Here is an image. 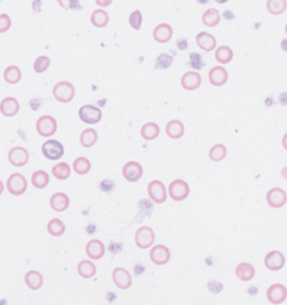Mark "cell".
<instances>
[{
  "instance_id": "obj_1",
  "label": "cell",
  "mask_w": 287,
  "mask_h": 305,
  "mask_svg": "<svg viewBox=\"0 0 287 305\" xmlns=\"http://www.w3.org/2000/svg\"><path fill=\"white\" fill-rule=\"evenodd\" d=\"M54 98L61 104H69L75 97V86L69 81H59L53 87Z\"/></svg>"
},
{
  "instance_id": "obj_2",
  "label": "cell",
  "mask_w": 287,
  "mask_h": 305,
  "mask_svg": "<svg viewBox=\"0 0 287 305\" xmlns=\"http://www.w3.org/2000/svg\"><path fill=\"white\" fill-rule=\"evenodd\" d=\"M35 128H37V132L39 133V136L50 139V137L54 136V135L57 133V129H58L57 120L50 115L41 116V117L37 120Z\"/></svg>"
},
{
  "instance_id": "obj_3",
  "label": "cell",
  "mask_w": 287,
  "mask_h": 305,
  "mask_svg": "<svg viewBox=\"0 0 287 305\" xmlns=\"http://www.w3.org/2000/svg\"><path fill=\"white\" fill-rule=\"evenodd\" d=\"M189 194H191L189 184L183 179H176L169 184L168 195L169 198L175 200V202H183V200L188 198Z\"/></svg>"
},
{
  "instance_id": "obj_4",
  "label": "cell",
  "mask_w": 287,
  "mask_h": 305,
  "mask_svg": "<svg viewBox=\"0 0 287 305\" xmlns=\"http://www.w3.org/2000/svg\"><path fill=\"white\" fill-rule=\"evenodd\" d=\"M42 153L47 160L58 161L61 160L65 155V147L61 141L58 140H46L42 145Z\"/></svg>"
},
{
  "instance_id": "obj_5",
  "label": "cell",
  "mask_w": 287,
  "mask_h": 305,
  "mask_svg": "<svg viewBox=\"0 0 287 305\" xmlns=\"http://www.w3.org/2000/svg\"><path fill=\"white\" fill-rule=\"evenodd\" d=\"M78 116L81 121L85 123V124L94 125L98 124L101 119H102V111L95 105L87 104V105H83V107L79 108Z\"/></svg>"
},
{
  "instance_id": "obj_6",
  "label": "cell",
  "mask_w": 287,
  "mask_h": 305,
  "mask_svg": "<svg viewBox=\"0 0 287 305\" xmlns=\"http://www.w3.org/2000/svg\"><path fill=\"white\" fill-rule=\"evenodd\" d=\"M156 239V234L153 231L152 227L149 226H141L137 229L134 235V241L137 248L139 249H149L152 248L153 243Z\"/></svg>"
},
{
  "instance_id": "obj_7",
  "label": "cell",
  "mask_w": 287,
  "mask_h": 305,
  "mask_svg": "<svg viewBox=\"0 0 287 305\" xmlns=\"http://www.w3.org/2000/svg\"><path fill=\"white\" fill-rule=\"evenodd\" d=\"M27 179H26L22 173H13L11 176L7 179V190L14 196H19L23 195L27 191Z\"/></svg>"
},
{
  "instance_id": "obj_8",
  "label": "cell",
  "mask_w": 287,
  "mask_h": 305,
  "mask_svg": "<svg viewBox=\"0 0 287 305\" xmlns=\"http://www.w3.org/2000/svg\"><path fill=\"white\" fill-rule=\"evenodd\" d=\"M148 195L152 202L163 205L168 198V191L161 180H152L148 184Z\"/></svg>"
},
{
  "instance_id": "obj_9",
  "label": "cell",
  "mask_w": 287,
  "mask_h": 305,
  "mask_svg": "<svg viewBox=\"0 0 287 305\" xmlns=\"http://www.w3.org/2000/svg\"><path fill=\"white\" fill-rule=\"evenodd\" d=\"M267 301L270 304H283L287 298V288L283 284H272L267 288Z\"/></svg>"
},
{
  "instance_id": "obj_10",
  "label": "cell",
  "mask_w": 287,
  "mask_h": 305,
  "mask_svg": "<svg viewBox=\"0 0 287 305\" xmlns=\"http://www.w3.org/2000/svg\"><path fill=\"white\" fill-rule=\"evenodd\" d=\"M266 202L272 209H280L287 203V192L280 187H274L267 191Z\"/></svg>"
},
{
  "instance_id": "obj_11",
  "label": "cell",
  "mask_w": 287,
  "mask_h": 305,
  "mask_svg": "<svg viewBox=\"0 0 287 305\" xmlns=\"http://www.w3.org/2000/svg\"><path fill=\"white\" fill-rule=\"evenodd\" d=\"M144 168L138 161H127L122 167V176L129 183H137L142 177Z\"/></svg>"
},
{
  "instance_id": "obj_12",
  "label": "cell",
  "mask_w": 287,
  "mask_h": 305,
  "mask_svg": "<svg viewBox=\"0 0 287 305\" xmlns=\"http://www.w3.org/2000/svg\"><path fill=\"white\" fill-rule=\"evenodd\" d=\"M149 257H151V261L153 264L163 266L171 261V250L165 245H155L151 248Z\"/></svg>"
},
{
  "instance_id": "obj_13",
  "label": "cell",
  "mask_w": 287,
  "mask_h": 305,
  "mask_svg": "<svg viewBox=\"0 0 287 305\" xmlns=\"http://www.w3.org/2000/svg\"><path fill=\"white\" fill-rule=\"evenodd\" d=\"M30 160L29 151L23 147H14L9 151V161L14 167H25Z\"/></svg>"
},
{
  "instance_id": "obj_14",
  "label": "cell",
  "mask_w": 287,
  "mask_h": 305,
  "mask_svg": "<svg viewBox=\"0 0 287 305\" xmlns=\"http://www.w3.org/2000/svg\"><path fill=\"white\" fill-rule=\"evenodd\" d=\"M286 264V257L279 250H272L264 257V266L271 272H278Z\"/></svg>"
},
{
  "instance_id": "obj_15",
  "label": "cell",
  "mask_w": 287,
  "mask_h": 305,
  "mask_svg": "<svg viewBox=\"0 0 287 305\" xmlns=\"http://www.w3.org/2000/svg\"><path fill=\"white\" fill-rule=\"evenodd\" d=\"M111 278H113L115 286L118 289H122V290L130 288L131 282H133L130 273L123 268H115L111 273Z\"/></svg>"
},
{
  "instance_id": "obj_16",
  "label": "cell",
  "mask_w": 287,
  "mask_h": 305,
  "mask_svg": "<svg viewBox=\"0 0 287 305\" xmlns=\"http://www.w3.org/2000/svg\"><path fill=\"white\" fill-rule=\"evenodd\" d=\"M86 256L93 261L101 260L105 256V245L102 241L99 239H90L86 243V248H85Z\"/></svg>"
},
{
  "instance_id": "obj_17",
  "label": "cell",
  "mask_w": 287,
  "mask_h": 305,
  "mask_svg": "<svg viewBox=\"0 0 287 305\" xmlns=\"http://www.w3.org/2000/svg\"><path fill=\"white\" fill-rule=\"evenodd\" d=\"M208 79L213 86H224L228 81V71L223 66H213L208 73Z\"/></svg>"
},
{
  "instance_id": "obj_18",
  "label": "cell",
  "mask_w": 287,
  "mask_h": 305,
  "mask_svg": "<svg viewBox=\"0 0 287 305\" xmlns=\"http://www.w3.org/2000/svg\"><path fill=\"white\" fill-rule=\"evenodd\" d=\"M181 86L184 90L193 91L199 89L201 85V75L197 71H187L181 77Z\"/></svg>"
},
{
  "instance_id": "obj_19",
  "label": "cell",
  "mask_w": 287,
  "mask_h": 305,
  "mask_svg": "<svg viewBox=\"0 0 287 305\" xmlns=\"http://www.w3.org/2000/svg\"><path fill=\"white\" fill-rule=\"evenodd\" d=\"M21 105L15 97H6L0 101V113L5 117H14L19 113Z\"/></svg>"
},
{
  "instance_id": "obj_20",
  "label": "cell",
  "mask_w": 287,
  "mask_h": 305,
  "mask_svg": "<svg viewBox=\"0 0 287 305\" xmlns=\"http://www.w3.org/2000/svg\"><path fill=\"white\" fill-rule=\"evenodd\" d=\"M173 37L172 26L168 23H160L153 30V39L157 43H168Z\"/></svg>"
},
{
  "instance_id": "obj_21",
  "label": "cell",
  "mask_w": 287,
  "mask_h": 305,
  "mask_svg": "<svg viewBox=\"0 0 287 305\" xmlns=\"http://www.w3.org/2000/svg\"><path fill=\"white\" fill-rule=\"evenodd\" d=\"M70 198L69 195L65 192H55L50 198V207L57 213H63L69 209Z\"/></svg>"
},
{
  "instance_id": "obj_22",
  "label": "cell",
  "mask_w": 287,
  "mask_h": 305,
  "mask_svg": "<svg viewBox=\"0 0 287 305\" xmlns=\"http://www.w3.org/2000/svg\"><path fill=\"white\" fill-rule=\"evenodd\" d=\"M196 45L203 51H212V50H216L218 43H216V38L213 37L212 34L201 31L196 35Z\"/></svg>"
},
{
  "instance_id": "obj_23",
  "label": "cell",
  "mask_w": 287,
  "mask_h": 305,
  "mask_svg": "<svg viewBox=\"0 0 287 305\" xmlns=\"http://www.w3.org/2000/svg\"><path fill=\"white\" fill-rule=\"evenodd\" d=\"M185 127L183 124V121L180 120H171L167 127H165V133L169 139L172 140H179L181 137L184 136Z\"/></svg>"
},
{
  "instance_id": "obj_24",
  "label": "cell",
  "mask_w": 287,
  "mask_h": 305,
  "mask_svg": "<svg viewBox=\"0 0 287 305\" xmlns=\"http://www.w3.org/2000/svg\"><path fill=\"white\" fill-rule=\"evenodd\" d=\"M255 274H256V270H255L254 265L250 264V262H242L235 268V276L244 282L254 280Z\"/></svg>"
},
{
  "instance_id": "obj_25",
  "label": "cell",
  "mask_w": 287,
  "mask_h": 305,
  "mask_svg": "<svg viewBox=\"0 0 287 305\" xmlns=\"http://www.w3.org/2000/svg\"><path fill=\"white\" fill-rule=\"evenodd\" d=\"M25 282L31 290H38L43 286V276L38 270H30L26 273Z\"/></svg>"
},
{
  "instance_id": "obj_26",
  "label": "cell",
  "mask_w": 287,
  "mask_h": 305,
  "mask_svg": "<svg viewBox=\"0 0 287 305\" xmlns=\"http://www.w3.org/2000/svg\"><path fill=\"white\" fill-rule=\"evenodd\" d=\"M222 21V15L216 9H208L201 15V22L207 27H216Z\"/></svg>"
},
{
  "instance_id": "obj_27",
  "label": "cell",
  "mask_w": 287,
  "mask_h": 305,
  "mask_svg": "<svg viewBox=\"0 0 287 305\" xmlns=\"http://www.w3.org/2000/svg\"><path fill=\"white\" fill-rule=\"evenodd\" d=\"M139 133H141V137H142L144 140L152 141L155 139H157L159 135H160V127L156 123H147V124H144L141 127Z\"/></svg>"
},
{
  "instance_id": "obj_28",
  "label": "cell",
  "mask_w": 287,
  "mask_h": 305,
  "mask_svg": "<svg viewBox=\"0 0 287 305\" xmlns=\"http://www.w3.org/2000/svg\"><path fill=\"white\" fill-rule=\"evenodd\" d=\"M78 274L82 278H93L95 276V273H97V266L94 265L93 260H83L81 261L78 264Z\"/></svg>"
},
{
  "instance_id": "obj_29",
  "label": "cell",
  "mask_w": 287,
  "mask_h": 305,
  "mask_svg": "<svg viewBox=\"0 0 287 305\" xmlns=\"http://www.w3.org/2000/svg\"><path fill=\"white\" fill-rule=\"evenodd\" d=\"M109 14L105 11L103 9H98L93 11L90 17V22L91 25L97 27V29H103V27H106L107 23H109Z\"/></svg>"
},
{
  "instance_id": "obj_30",
  "label": "cell",
  "mask_w": 287,
  "mask_h": 305,
  "mask_svg": "<svg viewBox=\"0 0 287 305\" xmlns=\"http://www.w3.org/2000/svg\"><path fill=\"white\" fill-rule=\"evenodd\" d=\"M232 58H234V51H232L230 46H220V47L215 50V59H216L220 65L230 63L231 61H232Z\"/></svg>"
},
{
  "instance_id": "obj_31",
  "label": "cell",
  "mask_w": 287,
  "mask_h": 305,
  "mask_svg": "<svg viewBox=\"0 0 287 305\" xmlns=\"http://www.w3.org/2000/svg\"><path fill=\"white\" fill-rule=\"evenodd\" d=\"M97 140H98V133L93 128L85 129L79 136V141L83 148H91L97 143Z\"/></svg>"
},
{
  "instance_id": "obj_32",
  "label": "cell",
  "mask_w": 287,
  "mask_h": 305,
  "mask_svg": "<svg viewBox=\"0 0 287 305\" xmlns=\"http://www.w3.org/2000/svg\"><path fill=\"white\" fill-rule=\"evenodd\" d=\"M31 183H33V186L38 190H43L46 187L49 186L50 183V176L49 173L46 172V171H35L33 173V176H31Z\"/></svg>"
},
{
  "instance_id": "obj_33",
  "label": "cell",
  "mask_w": 287,
  "mask_h": 305,
  "mask_svg": "<svg viewBox=\"0 0 287 305\" xmlns=\"http://www.w3.org/2000/svg\"><path fill=\"white\" fill-rule=\"evenodd\" d=\"M3 77H5L6 82L10 83V85H17L18 82H21L22 70L15 65H11V66L6 67Z\"/></svg>"
},
{
  "instance_id": "obj_34",
  "label": "cell",
  "mask_w": 287,
  "mask_h": 305,
  "mask_svg": "<svg viewBox=\"0 0 287 305\" xmlns=\"http://www.w3.org/2000/svg\"><path fill=\"white\" fill-rule=\"evenodd\" d=\"M51 172H53L54 177L58 179V180H66L71 175V167L67 163H65V161H61V163L54 165Z\"/></svg>"
},
{
  "instance_id": "obj_35",
  "label": "cell",
  "mask_w": 287,
  "mask_h": 305,
  "mask_svg": "<svg viewBox=\"0 0 287 305\" xmlns=\"http://www.w3.org/2000/svg\"><path fill=\"white\" fill-rule=\"evenodd\" d=\"M266 9L271 15H282L287 9V0H267Z\"/></svg>"
},
{
  "instance_id": "obj_36",
  "label": "cell",
  "mask_w": 287,
  "mask_h": 305,
  "mask_svg": "<svg viewBox=\"0 0 287 305\" xmlns=\"http://www.w3.org/2000/svg\"><path fill=\"white\" fill-rule=\"evenodd\" d=\"M66 226L63 221H61L59 218H53L47 223V233L53 237H61V235L65 234Z\"/></svg>"
},
{
  "instance_id": "obj_37",
  "label": "cell",
  "mask_w": 287,
  "mask_h": 305,
  "mask_svg": "<svg viewBox=\"0 0 287 305\" xmlns=\"http://www.w3.org/2000/svg\"><path fill=\"white\" fill-rule=\"evenodd\" d=\"M73 169L77 175H86L90 172L91 169V163L87 157L79 156L77 157L73 163Z\"/></svg>"
},
{
  "instance_id": "obj_38",
  "label": "cell",
  "mask_w": 287,
  "mask_h": 305,
  "mask_svg": "<svg viewBox=\"0 0 287 305\" xmlns=\"http://www.w3.org/2000/svg\"><path fill=\"white\" fill-rule=\"evenodd\" d=\"M208 156L209 159H211V161H215V163L224 160L227 156V147L224 144L212 145L211 149H209Z\"/></svg>"
},
{
  "instance_id": "obj_39",
  "label": "cell",
  "mask_w": 287,
  "mask_h": 305,
  "mask_svg": "<svg viewBox=\"0 0 287 305\" xmlns=\"http://www.w3.org/2000/svg\"><path fill=\"white\" fill-rule=\"evenodd\" d=\"M50 65H51V59H50L47 55H41V57H38L37 59H35V62H34V71L38 73V74H42V73H45V71L49 69Z\"/></svg>"
},
{
  "instance_id": "obj_40",
  "label": "cell",
  "mask_w": 287,
  "mask_h": 305,
  "mask_svg": "<svg viewBox=\"0 0 287 305\" xmlns=\"http://www.w3.org/2000/svg\"><path fill=\"white\" fill-rule=\"evenodd\" d=\"M129 25L133 30L135 31H138L141 29V26H142V14L139 10H134L133 13L129 15Z\"/></svg>"
},
{
  "instance_id": "obj_41",
  "label": "cell",
  "mask_w": 287,
  "mask_h": 305,
  "mask_svg": "<svg viewBox=\"0 0 287 305\" xmlns=\"http://www.w3.org/2000/svg\"><path fill=\"white\" fill-rule=\"evenodd\" d=\"M172 62H173V58L171 57V55H168V54L163 53L160 57L157 58L156 67L157 69H168V67L172 65Z\"/></svg>"
},
{
  "instance_id": "obj_42",
  "label": "cell",
  "mask_w": 287,
  "mask_h": 305,
  "mask_svg": "<svg viewBox=\"0 0 287 305\" xmlns=\"http://www.w3.org/2000/svg\"><path fill=\"white\" fill-rule=\"evenodd\" d=\"M189 65H191L195 70H200L201 67L204 66V62H203V58H201L200 54H191V55H189Z\"/></svg>"
},
{
  "instance_id": "obj_43",
  "label": "cell",
  "mask_w": 287,
  "mask_h": 305,
  "mask_svg": "<svg viewBox=\"0 0 287 305\" xmlns=\"http://www.w3.org/2000/svg\"><path fill=\"white\" fill-rule=\"evenodd\" d=\"M11 18L7 14H0V34L7 33L10 29H11Z\"/></svg>"
},
{
  "instance_id": "obj_44",
  "label": "cell",
  "mask_w": 287,
  "mask_h": 305,
  "mask_svg": "<svg viewBox=\"0 0 287 305\" xmlns=\"http://www.w3.org/2000/svg\"><path fill=\"white\" fill-rule=\"evenodd\" d=\"M113 3V0H95V5L101 7V9H105V7H109V6Z\"/></svg>"
},
{
  "instance_id": "obj_45",
  "label": "cell",
  "mask_w": 287,
  "mask_h": 305,
  "mask_svg": "<svg viewBox=\"0 0 287 305\" xmlns=\"http://www.w3.org/2000/svg\"><path fill=\"white\" fill-rule=\"evenodd\" d=\"M187 39H179V41H177V47H179V49L180 50H185L187 49Z\"/></svg>"
},
{
  "instance_id": "obj_46",
  "label": "cell",
  "mask_w": 287,
  "mask_h": 305,
  "mask_svg": "<svg viewBox=\"0 0 287 305\" xmlns=\"http://www.w3.org/2000/svg\"><path fill=\"white\" fill-rule=\"evenodd\" d=\"M280 47H282V50L284 53H287V38L282 39V42H280Z\"/></svg>"
},
{
  "instance_id": "obj_47",
  "label": "cell",
  "mask_w": 287,
  "mask_h": 305,
  "mask_svg": "<svg viewBox=\"0 0 287 305\" xmlns=\"http://www.w3.org/2000/svg\"><path fill=\"white\" fill-rule=\"evenodd\" d=\"M282 147L287 151V133H284L282 137Z\"/></svg>"
},
{
  "instance_id": "obj_48",
  "label": "cell",
  "mask_w": 287,
  "mask_h": 305,
  "mask_svg": "<svg viewBox=\"0 0 287 305\" xmlns=\"http://www.w3.org/2000/svg\"><path fill=\"white\" fill-rule=\"evenodd\" d=\"M280 175H282V177L284 180H287V165L286 167H283L282 171H280Z\"/></svg>"
},
{
  "instance_id": "obj_49",
  "label": "cell",
  "mask_w": 287,
  "mask_h": 305,
  "mask_svg": "<svg viewBox=\"0 0 287 305\" xmlns=\"http://www.w3.org/2000/svg\"><path fill=\"white\" fill-rule=\"evenodd\" d=\"M3 191H5V183L0 180V195L3 194Z\"/></svg>"
},
{
  "instance_id": "obj_50",
  "label": "cell",
  "mask_w": 287,
  "mask_h": 305,
  "mask_svg": "<svg viewBox=\"0 0 287 305\" xmlns=\"http://www.w3.org/2000/svg\"><path fill=\"white\" fill-rule=\"evenodd\" d=\"M216 3H219V5H224V3H227L228 0H215Z\"/></svg>"
},
{
  "instance_id": "obj_51",
  "label": "cell",
  "mask_w": 287,
  "mask_h": 305,
  "mask_svg": "<svg viewBox=\"0 0 287 305\" xmlns=\"http://www.w3.org/2000/svg\"><path fill=\"white\" fill-rule=\"evenodd\" d=\"M58 3H59V6H62V7H65V3H63V0H58Z\"/></svg>"
},
{
  "instance_id": "obj_52",
  "label": "cell",
  "mask_w": 287,
  "mask_h": 305,
  "mask_svg": "<svg viewBox=\"0 0 287 305\" xmlns=\"http://www.w3.org/2000/svg\"><path fill=\"white\" fill-rule=\"evenodd\" d=\"M284 31H286V34H287V23H286V26H284Z\"/></svg>"
}]
</instances>
